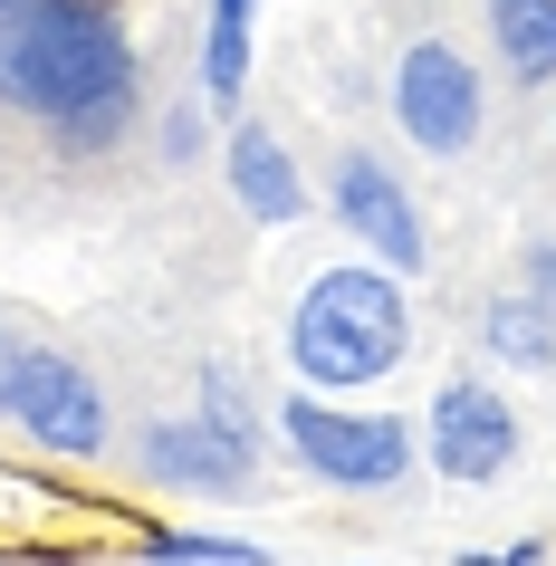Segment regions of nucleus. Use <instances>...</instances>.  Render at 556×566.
<instances>
[{
	"label": "nucleus",
	"instance_id": "obj_1",
	"mask_svg": "<svg viewBox=\"0 0 556 566\" xmlns=\"http://www.w3.org/2000/svg\"><path fill=\"white\" fill-rule=\"evenodd\" d=\"M145 67L116 0H0V106L59 145H116L135 125Z\"/></svg>",
	"mask_w": 556,
	"mask_h": 566
},
{
	"label": "nucleus",
	"instance_id": "obj_2",
	"mask_svg": "<svg viewBox=\"0 0 556 566\" xmlns=\"http://www.w3.org/2000/svg\"><path fill=\"white\" fill-rule=\"evenodd\" d=\"M412 346V307H403V279L384 260H346V269H317L307 298L289 317V365L307 375L317 394H355V385H384Z\"/></svg>",
	"mask_w": 556,
	"mask_h": 566
},
{
	"label": "nucleus",
	"instance_id": "obj_3",
	"mask_svg": "<svg viewBox=\"0 0 556 566\" xmlns=\"http://www.w3.org/2000/svg\"><path fill=\"white\" fill-rule=\"evenodd\" d=\"M0 422L49 442V451H67V461L106 451V432H116V413H106L87 365L39 346V336H10V327H0Z\"/></svg>",
	"mask_w": 556,
	"mask_h": 566
},
{
	"label": "nucleus",
	"instance_id": "obj_4",
	"mask_svg": "<svg viewBox=\"0 0 556 566\" xmlns=\"http://www.w3.org/2000/svg\"><path fill=\"white\" fill-rule=\"evenodd\" d=\"M279 432H289L297 461H307L317 480H336V490H394V480L412 471L403 422H384V413H346V403H326V394H297L289 413H279Z\"/></svg>",
	"mask_w": 556,
	"mask_h": 566
},
{
	"label": "nucleus",
	"instance_id": "obj_5",
	"mask_svg": "<svg viewBox=\"0 0 556 566\" xmlns=\"http://www.w3.org/2000/svg\"><path fill=\"white\" fill-rule=\"evenodd\" d=\"M394 125H403L422 154H461L480 125H490V87L480 67L451 49V39H422L394 59Z\"/></svg>",
	"mask_w": 556,
	"mask_h": 566
},
{
	"label": "nucleus",
	"instance_id": "obj_6",
	"mask_svg": "<svg viewBox=\"0 0 556 566\" xmlns=\"http://www.w3.org/2000/svg\"><path fill=\"white\" fill-rule=\"evenodd\" d=\"M326 211L346 221L365 250H375L394 279H412V269L432 260V240H422V211H412V192L394 174H384L375 154H336V174H326Z\"/></svg>",
	"mask_w": 556,
	"mask_h": 566
},
{
	"label": "nucleus",
	"instance_id": "obj_7",
	"mask_svg": "<svg viewBox=\"0 0 556 566\" xmlns=\"http://www.w3.org/2000/svg\"><path fill=\"white\" fill-rule=\"evenodd\" d=\"M422 442H432V471L441 480H499L518 461V413H508V394L461 375V385L432 394V422H422Z\"/></svg>",
	"mask_w": 556,
	"mask_h": 566
},
{
	"label": "nucleus",
	"instance_id": "obj_8",
	"mask_svg": "<svg viewBox=\"0 0 556 566\" xmlns=\"http://www.w3.org/2000/svg\"><path fill=\"white\" fill-rule=\"evenodd\" d=\"M135 461H145L154 490H182V500H240V490H250V442H231L211 413L154 422Z\"/></svg>",
	"mask_w": 556,
	"mask_h": 566
},
{
	"label": "nucleus",
	"instance_id": "obj_9",
	"mask_svg": "<svg viewBox=\"0 0 556 566\" xmlns=\"http://www.w3.org/2000/svg\"><path fill=\"white\" fill-rule=\"evenodd\" d=\"M221 174H231V192L260 221H307V182H297L289 145L269 135V125H231V145H221Z\"/></svg>",
	"mask_w": 556,
	"mask_h": 566
},
{
	"label": "nucleus",
	"instance_id": "obj_10",
	"mask_svg": "<svg viewBox=\"0 0 556 566\" xmlns=\"http://www.w3.org/2000/svg\"><path fill=\"white\" fill-rule=\"evenodd\" d=\"M490 10V49L508 59V77L556 87V0H480Z\"/></svg>",
	"mask_w": 556,
	"mask_h": 566
},
{
	"label": "nucleus",
	"instance_id": "obj_11",
	"mask_svg": "<svg viewBox=\"0 0 556 566\" xmlns=\"http://www.w3.org/2000/svg\"><path fill=\"white\" fill-rule=\"evenodd\" d=\"M480 336H490L499 365H537V375H556V317L537 289H508V298L480 307Z\"/></svg>",
	"mask_w": 556,
	"mask_h": 566
},
{
	"label": "nucleus",
	"instance_id": "obj_12",
	"mask_svg": "<svg viewBox=\"0 0 556 566\" xmlns=\"http://www.w3.org/2000/svg\"><path fill=\"white\" fill-rule=\"evenodd\" d=\"M250 20H260V0H211V30H202V96L211 106H240V87H250Z\"/></svg>",
	"mask_w": 556,
	"mask_h": 566
},
{
	"label": "nucleus",
	"instance_id": "obj_13",
	"mask_svg": "<svg viewBox=\"0 0 556 566\" xmlns=\"http://www.w3.org/2000/svg\"><path fill=\"white\" fill-rule=\"evenodd\" d=\"M154 566H269L240 537H154Z\"/></svg>",
	"mask_w": 556,
	"mask_h": 566
},
{
	"label": "nucleus",
	"instance_id": "obj_14",
	"mask_svg": "<svg viewBox=\"0 0 556 566\" xmlns=\"http://www.w3.org/2000/svg\"><path fill=\"white\" fill-rule=\"evenodd\" d=\"M527 289H537V298H547V317H556V240H537V250H527Z\"/></svg>",
	"mask_w": 556,
	"mask_h": 566
},
{
	"label": "nucleus",
	"instance_id": "obj_15",
	"mask_svg": "<svg viewBox=\"0 0 556 566\" xmlns=\"http://www.w3.org/2000/svg\"><path fill=\"white\" fill-rule=\"evenodd\" d=\"M461 566H537V547H499V557H461Z\"/></svg>",
	"mask_w": 556,
	"mask_h": 566
}]
</instances>
